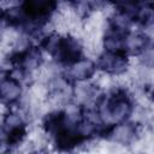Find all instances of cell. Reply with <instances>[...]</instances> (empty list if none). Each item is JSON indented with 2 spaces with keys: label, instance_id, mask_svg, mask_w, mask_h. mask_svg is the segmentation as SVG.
<instances>
[{
  "label": "cell",
  "instance_id": "7a4b0ae2",
  "mask_svg": "<svg viewBox=\"0 0 154 154\" xmlns=\"http://www.w3.org/2000/svg\"><path fill=\"white\" fill-rule=\"evenodd\" d=\"M24 95H25L24 83L10 76L7 72L2 71V76L0 81V96H1L2 106L7 108L19 107L22 100L24 99Z\"/></svg>",
  "mask_w": 154,
  "mask_h": 154
},
{
  "label": "cell",
  "instance_id": "277c9868",
  "mask_svg": "<svg viewBox=\"0 0 154 154\" xmlns=\"http://www.w3.org/2000/svg\"><path fill=\"white\" fill-rule=\"evenodd\" d=\"M64 1H65L66 4H69V5H72V6H73V5H76L79 0H64Z\"/></svg>",
  "mask_w": 154,
  "mask_h": 154
},
{
  "label": "cell",
  "instance_id": "6da1fadb",
  "mask_svg": "<svg viewBox=\"0 0 154 154\" xmlns=\"http://www.w3.org/2000/svg\"><path fill=\"white\" fill-rule=\"evenodd\" d=\"M131 58L125 51H101L95 59L99 72L107 77H122L131 67Z\"/></svg>",
  "mask_w": 154,
  "mask_h": 154
},
{
  "label": "cell",
  "instance_id": "3957f363",
  "mask_svg": "<svg viewBox=\"0 0 154 154\" xmlns=\"http://www.w3.org/2000/svg\"><path fill=\"white\" fill-rule=\"evenodd\" d=\"M99 72L96 61L85 55L81 57L76 61L64 67V76L72 83L87 82L94 79L95 75Z\"/></svg>",
  "mask_w": 154,
  "mask_h": 154
}]
</instances>
